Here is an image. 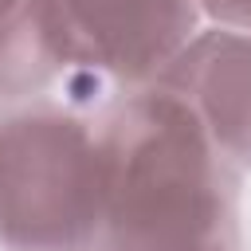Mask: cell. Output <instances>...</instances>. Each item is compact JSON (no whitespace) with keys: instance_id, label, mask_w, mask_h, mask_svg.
<instances>
[{"instance_id":"obj_5","label":"cell","mask_w":251,"mask_h":251,"mask_svg":"<svg viewBox=\"0 0 251 251\" xmlns=\"http://www.w3.org/2000/svg\"><path fill=\"white\" fill-rule=\"evenodd\" d=\"M200 16L212 20L216 27H235L251 31V0H196Z\"/></svg>"},{"instance_id":"obj_3","label":"cell","mask_w":251,"mask_h":251,"mask_svg":"<svg viewBox=\"0 0 251 251\" xmlns=\"http://www.w3.org/2000/svg\"><path fill=\"white\" fill-rule=\"evenodd\" d=\"M71 78L153 86L204 27L196 0H43Z\"/></svg>"},{"instance_id":"obj_2","label":"cell","mask_w":251,"mask_h":251,"mask_svg":"<svg viewBox=\"0 0 251 251\" xmlns=\"http://www.w3.org/2000/svg\"><path fill=\"white\" fill-rule=\"evenodd\" d=\"M102 180L98 110L47 94L0 106L4 251H94Z\"/></svg>"},{"instance_id":"obj_1","label":"cell","mask_w":251,"mask_h":251,"mask_svg":"<svg viewBox=\"0 0 251 251\" xmlns=\"http://www.w3.org/2000/svg\"><path fill=\"white\" fill-rule=\"evenodd\" d=\"M102 216L94 251H243L239 169L169 86L118 90L98 110Z\"/></svg>"},{"instance_id":"obj_4","label":"cell","mask_w":251,"mask_h":251,"mask_svg":"<svg viewBox=\"0 0 251 251\" xmlns=\"http://www.w3.org/2000/svg\"><path fill=\"white\" fill-rule=\"evenodd\" d=\"M157 82L192 106L239 173L251 169V31L200 27Z\"/></svg>"},{"instance_id":"obj_6","label":"cell","mask_w":251,"mask_h":251,"mask_svg":"<svg viewBox=\"0 0 251 251\" xmlns=\"http://www.w3.org/2000/svg\"><path fill=\"white\" fill-rule=\"evenodd\" d=\"M20 4H24V0H0V24H4V20H8V16L20 8Z\"/></svg>"}]
</instances>
